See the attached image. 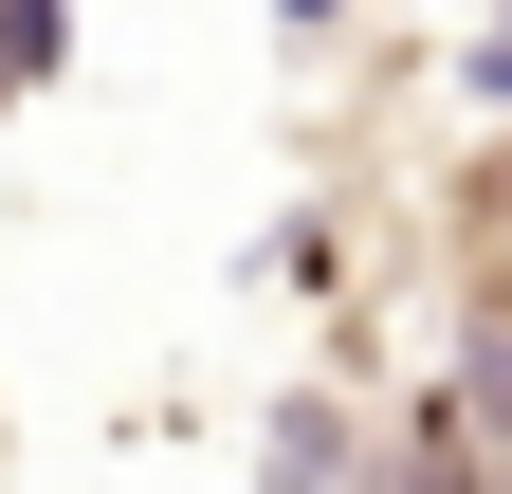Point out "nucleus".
I'll return each instance as SVG.
<instances>
[{
    "label": "nucleus",
    "mask_w": 512,
    "mask_h": 494,
    "mask_svg": "<svg viewBox=\"0 0 512 494\" xmlns=\"http://www.w3.org/2000/svg\"><path fill=\"white\" fill-rule=\"evenodd\" d=\"M37 37H55V0H0V92L37 74Z\"/></svg>",
    "instance_id": "nucleus-1"
}]
</instances>
